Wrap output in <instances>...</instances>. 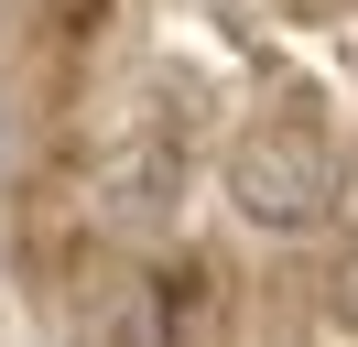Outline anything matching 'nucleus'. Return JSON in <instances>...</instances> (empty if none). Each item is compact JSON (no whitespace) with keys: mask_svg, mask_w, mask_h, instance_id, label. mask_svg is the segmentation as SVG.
<instances>
[{"mask_svg":"<svg viewBox=\"0 0 358 347\" xmlns=\"http://www.w3.org/2000/svg\"><path fill=\"white\" fill-rule=\"evenodd\" d=\"M293 11H326V0H293Z\"/></svg>","mask_w":358,"mask_h":347,"instance_id":"obj_5","label":"nucleus"},{"mask_svg":"<svg viewBox=\"0 0 358 347\" xmlns=\"http://www.w3.org/2000/svg\"><path fill=\"white\" fill-rule=\"evenodd\" d=\"M87 347H152V304H141V293H120L109 337H87Z\"/></svg>","mask_w":358,"mask_h":347,"instance_id":"obj_3","label":"nucleus"},{"mask_svg":"<svg viewBox=\"0 0 358 347\" xmlns=\"http://www.w3.org/2000/svg\"><path fill=\"white\" fill-rule=\"evenodd\" d=\"M163 206H174V152H163V141L120 152V163L98 174V217H120V228H152Z\"/></svg>","mask_w":358,"mask_h":347,"instance_id":"obj_2","label":"nucleus"},{"mask_svg":"<svg viewBox=\"0 0 358 347\" xmlns=\"http://www.w3.org/2000/svg\"><path fill=\"white\" fill-rule=\"evenodd\" d=\"M336 185H348V163H336L326 120H304V108H271V120H250L239 141H228V206H239L250 228H271V239L326 228Z\"/></svg>","mask_w":358,"mask_h":347,"instance_id":"obj_1","label":"nucleus"},{"mask_svg":"<svg viewBox=\"0 0 358 347\" xmlns=\"http://www.w3.org/2000/svg\"><path fill=\"white\" fill-rule=\"evenodd\" d=\"M326 315H336V325H348V337H358V250H348V260H336V271H326Z\"/></svg>","mask_w":358,"mask_h":347,"instance_id":"obj_4","label":"nucleus"}]
</instances>
